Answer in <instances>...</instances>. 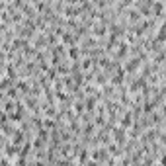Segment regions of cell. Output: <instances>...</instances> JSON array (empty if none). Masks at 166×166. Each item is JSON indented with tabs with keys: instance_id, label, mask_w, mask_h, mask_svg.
<instances>
[{
	"instance_id": "obj_9",
	"label": "cell",
	"mask_w": 166,
	"mask_h": 166,
	"mask_svg": "<svg viewBox=\"0 0 166 166\" xmlns=\"http://www.w3.org/2000/svg\"><path fill=\"white\" fill-rule=\"evenodd\" d=\"M80 69H84V70H88V69H92V59H84L82 61V64H80Z\"/></svg>"
},
{
	"instance_id": "obj_1",
	"label": "cell",
	"mask_w": 166,
	"mask_h": 166,
	"mask_svg": "<svg viewBox=\"0 0 166 166\" xmlns=\"http://www.w3.org/2000/svg\"><path fill=\"white\" fill-rule=\"evenodd\" d=\"M127 55H129V45L121 39V41L117 43V49L113 51V61H117V63H119V61H123Z\"/></svg>"
},
{
	"instance_id": "obj_7",
	"label": "cell",
	"mask_w": 166,
	"mask_h": 166,
	"mask_svg": "<svg viewBox=\"0 0 166 166\" xmlns=\"http://www.w3.org/2000/svg\"><path fill=\"white\" fill-rule=\"evenodd\" d=\"M108 82V74L106 72H98V76H96V84L98 86H102V84Z\"/></svg>"
},
{
	"instance_id": "obj_2",
	"label": "cell",
	"mask_w": 166,
	"mask_h": 166,
	"mask_svg": "<svg viewBox=\"0 0 166 166\" xmlns=\"http://www.w3.org/2000/svg\"><path fill=\"white\" fill-rule=\"evenodd\" d=\"M111 137H113V143L119 147V145H123V143H125L127 133H125V129H121V127H113V129H111Z\"/></svg>"
},
{
	"instance_id": "obj_4",
	"label": "cell",
	"mask_w": 166,
	"mask_h": 166,
	"mask_svg": "<svg viewBox=\"0 0 166 166\" xmlns=\"http://www.w3.org/2000/svg\"><path fill=\"white\" fill-rule=\"evenodd\" d=\"M123 80H125V70L119 67V69L113 72V76H111V84H113V86H117V84H123Z\"/></svg>"
},
{
	"instance_id": "obj_6",
	"label": "cell",
	"mask_w": 166,
	"mask_h": 166,
	"mask_svg": "<svg viewBox=\"0 0 166 166\" xmlns=\"http://www.w3.org/2000/svg\"><path fill=\"white\" fill-rule=\"evenodd\" d=\"M88 160H90V151H88V148H82V151H80V154H78V164L84 166Z\"/></svg>"
},
{
	"instance_id": "obj_8",
	"label": "cell",
	"mask_w": 166,
	"mask_h": 166,
	"mask_svg": "<svg viewBox=\"0 0 166 166\" xmlns=\"http://www.w3.org/2000/svg\"><path fill=\"white\" fill-rule=\"evenodd\" d=\"M94 106H96V98H86V102H84V108L86 109H94Z\"/></svg>"
},
{
	"instance_id": "obj_5",
	"label": "cell",
	"mask_w": 166,
	"mask_h": 166,
	"mask_svg": "<svg viewBox=\"0 0 166 166\" xmlns=\"http://www.w3.org/2000/svg\"><path fill=\"white\" fill-rule=\"evenodd\" d=\"M67 55L70 59H74V63H78V59H80V49H78L76 45H70L69 49H67Z\"/></svg>"
},
{
	"instance_id": "obj_3",
	"label": "cell",
	"mask_w": 166,
	"mask_h": 166,
	"mask_svg": "<svg viewBox=\"0 0 166 166\" xmlns=\"http://www.w3.org/2000/svg\"><path fill=\"white\" fill-rule=\"evenodd\" d=\"M92 158H94V162H106V160H108V151H106V148H96V151H92Z\"/></svg>"
}]
</instances>
